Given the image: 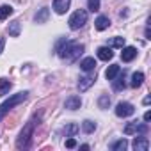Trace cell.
Returning <instances> with one entry per match:
<instances>
[{
    "instance_id": "cell-1",
    "label": "cell",
    "mask_w": 151,
    "mask_h": 151,
    "mask_svg": "<svg viewBox=\"0 0 151 151\" xmlns=\"http://www.w3.org/2000/svg\"><path fill=\"white\" fill-rule=\"evenodd\" d=\"M55 52L59 53V57L66 62H75L82 53H84V45L82 43H77L73 39H66V37H60L55 45Z\"/></svg>"
},
{
    "instance_id": "cell-2",
    "label": "cell",
    "mask_w": 151,
    "mask_h": 151,
    "mask_svg": "<svg viewBox=\"0 0 151 151\" xmlns=\"http://www.w3.org/2000/svg\"><path fill=\"white\" fill-rule=\"evenodd\" d=\"M39 121H41V116H34V117L23 126V130L20 132V135H18V139H16V149H29V147H30L32 137H34V130H36V126L39 124Z\"/></svg>"
},
{
    "instance_id": "cell-3",
    "label": "cell",
    "mask_w": 151,
    "mask_h": 151,
    "mask_svg": "<svg viewBox=\"0 0 151 151\" xmlns=\"http://www.w3.org/2000/svg\"><path fill=\"white\" fill-rule=\"evenodd\" d=\"M27 98H29V91H22V93H16V94L9 96V98H7L2 105H0V123H2V119L9 114V110H13L16 105L23 103Z\"/></svg>"
},
{
    "instance_id": "cell-4",
    "label": "cell",
    "mask_w": 151,
    "mask_h": 151,
    "mask_svg": "<svg viewBox=\"0 0 151 151\" xmlns=\"http://www.w3.org/2000/svg\"><path fill=\"white\" fill-rule=\"evenodd\" d=\"M87 11L86 9H77L71 16H69V20H68V25H69V29L71 30H78V29H82L86 23H87Z\"/></svg>"
},
{
    "instance_id": "cell-5",
    "label": "cell",
    "mask_w": 151,
    "mask_h": 151,
    "mask_svg": "<svg viewBox=\"0 0 151 151\" xmlns=\"http://www.w3.org/2000/svg\"><path fill=\"white\" fill-rule=\"evenodd\" d=\"M149 130L147 123H139V121H130L126 126H124V135H133V133H139V135H146Z\"/></svg>"
},
{
    "instance_id": "cell-6",
    "label": "cell",
    "mask_w": 151,
    "mask_h": 151,
    "mask_svg": "<svg viewBox=\"0 0 151 151\" xmlns=\"http://www.w3.org/2000/svg\"><path fill=\"white\" fill-rule=\"evenodd\" d=\"M135 114V107L130 101H119L116 105V116L117 117H130Z\"/></svg>"
},
{
    "instance_id": "cell-7",
    "label": "cell",
    "mask_w": 151,
    "mask_h": 151,
    "mask_svg": "<svg viewBox=\"0 0 151 151\" xmlns=\"http://www.w3.org/2000/svg\"><path fill=\"white\" fill-rule=\"evenodd\" d=\"M94 82H96V73H89V75H86V77H80V80H78V91L86 93L91 86H94Z\"/></svg>"
},
{
    "instance_id": "cell-8",
    "label": "cell",
    "mask_w": 151,
    "mask_h": 151,
    "mask_svg": "<svg viewBox=\"0 0 151 151\" xmlns=\"http://www.w3.org/2000/svg\"><path fill=\"white\" fill-rule=\"evenodd\" d=\"M80 107H82V98L77 96V94H71L64 101V109H68V110H78Z\"/></svg>"
},
{
    "instance_id": "cell-9",
    "label": "cell",
    "mask_w": 151,
    "mask_h": 151,
    "mask_svg": "<svg viewBox=\"0 0 151 151\" xmlns=\"http://www.w3.org/2000/svg\"><path fill=\"white\" fill-rule=\"evenodd\" d=\"M132 147H133L135 151H147V149H149V140H147V137H144V135L135 137L133 142H132Z\"/></svg>"
},
{
    "instance_id": "cell-10",
    "label": "cell",
    "mask_w": 151,
    "mask_h": 151,
    "mask_svg": "<svg viewBox=\"0 0 151 151\" xmlns=\"http://www.w3.org/2000/svg\"><path fill=\"white\" fill-rule=\"evenodd\" d=\"M121 60L123 62H132L135 57H137V48L135 46H123L121 48Z\"/></svg>"
},
{
    "instance_id": "cell-11",
    "label": "cell",
    "mask_w": 151,
    "mask_h": 151,
    "mask_svg": "<svg viewBox=\"0 0 151 151\" xmlns=\"http://www.w3.org/2000/svg\"><path fill=\"white\" fill-rule=\"evenodd\" d=\"M96 53H98V59H101V60H105V62L112 60V57H114V52H112L110 46H100V48L96 50Z\"/></svg>"
},
{
    "instance_id": "cell-12",
    "label": "cell",
    "mask_w": 151,
    "mask_h": 151,
    "mask_svg": "<svg viewBox=\"0 0 151 151\" xmlns=\"http://www.w3.org/2000/svg\"><path fill=\"white\" fill-rule=\"evenodd\" d=\"M69 4H71V0H53V11L57 14H64L69 9Z\"/></svg>"
},
{
    "instance_id": "cell-13",
    "label": "cell",
    "mask_w": 151,
    "mask_h": 151,
    "mask_svg": "<svg viewBox=\"0 0 151 151\" xmlns=\"http://www.w3.org/2000/svg\"><path fill=\"white\" fill-rule=\"evenodd\" d=\"M110 82H112V89L114 91H123L126 87V84H124V71H119L117 77L114 80H110Z\"/></svg>"
},
{
    "instance_id": "cell-14",
    "label": "cell",
    "mask_w": 151,
    "mask_h": 151,
    "mask_svg": "<svg viewBox=\"0 0 151 151\" xmlns=\"http://www.w3.org/2000/svg\"><path fill=\"white\" fill-rule=\"evenodd\" d=\"M48 18H50V7H41L34 16V22L36 23H46Z\"/></svg>"
},
{
    "instance_id": "cell-15",
    "label": "cell",
    "mask_w": 151,
    "mask_h": 151,
    "mask_svg": "<svg viewBox=\"0 0 151 151\" xmlns=\"http://www.w3.org/2000/svg\"><path fill=\"white\" fill-rule=\"evenodd\" d=\"M94 27H96V30H107L109 27H110V20H109V16H98L96 18V22H94Z\"/></svg>"
},
{
    "instance_id": "cell-16",
    "label": "cell",
    "mask_w": 151,
    "mask_h": 151,
    "mask_svg": "<svg viewBox=\"0 0 151 151\" xmlns=\"http://www.w3.org/2000/svg\"><path fill=\"white\" fill-rule=\"evenodd\" d=\"M142 82H144V73H142V71H135V73L132 75V82H130V86H132L133 89H137V87L142 86Z\"/></svg>"
},
{
    "instance_id": "cell-17",
    "label": "cell",
    "mask_w": 151,
    "mask_h": 151,
    "mask_svg": "<svg viewBox=\"0 0 151 151\" xmlns=\"http://www.w3.org/2000/svg\"><path fill=\"white\" fill-rule=\"evenodd\" d=\"M119 71H121V66H117V64L109 66L107 71H105V78H107V80H114V78L117 77V73H119Z\"/></svg>"
},
{
    "instance_id": "cell-18",
    "label": "cell",
    "mask_w": 151,
    "mask_h": 151,
    "mask_svg": "<svg viewBox=\"0 0 151 151\" xmlns=\"http://www.w3.org/2000/svg\"><path fill=\"white\" fill-rule=\"evenodd\" d=\"M78 130H80V126L77 124V123H68L66 126H64V135L66 137H75L78 133Z\"/></svg>"
},
{
    "instance_id": "cell-19",
    "label": "cell",
    "mask_w": 151,
    "mask_h": 151,
    "mask_svg": "<svg viewBox=\"0 0 151 151\" xmlns=\"http://www.w3.org/2000/svg\"><path fill=\"white\" fill-rule=\"evenodd\" d=\"M80 68L84 69V71H93L94 68H96V60H94V57H86L82 62H80Z\"/></svg>"
},
{
    "instance_id": "cell-20",
    "label": "cell",
    "mask_w": 151,
    "mask_h": 151,
    "mask_svg": "<svg viewBox=\"0 0 151 151\" xmlns=\"http://www.w3.org/2000/svg\"><path fill=\"white\" fill-rule=\"evenodd\" d=\"M20 32H22V23H20L18 20L11 22V23H9V36H11V37H18Z\"/></svg>"
},
{
    "instance_id": "cell-21",
    "label": "cell",
    "mask_w": 151,
    "mask_h": 151,
    "mask_svg": "<svg viewBox=\"0 0 151 151\" xmlns=\"http://www.w3.org/2000/svg\"><path fill=\"white\" fill-rule=\"evenodd\" d=\"M107 46H110V48H123V46H124V37L116 36V37H112V39H109Z\"/></svg>"
},
{
    "instance_id": "cell-22",
    "label": "cell",
    "mask_w": 151,
    "mask_h": 151,
    "mask_svg": "<svg viewBox=\"0 0 151 151\" xmlns=\"http://www.w3.org/2000/svg\"><path fill=\"white\" fill-rule=\"evenodd\" d=\"M128 147V140L126 139H119V140H116L114 144H110V149L112 151H124Z\"/></svg>"
},
{
    "instance_id": "cell-23",
    "label": "cell",
    "mask_w": 151,
    "mask_h": 151,
    "mask_svg": "<svg viewBox=\"0 0 151 151\" xmlns=\"http://www.w3.org/2000/svg\"><path fill=\"white\" fill-rule=\"evenodd\" d=\"M11 87H13V84L7 78H0V96H6L11 91Z\"/></svg>"
},
{
    "instance_id": "cell-24",
    "label": "cell",
    "mask_w": 151,
    "mask_h": 151,
    "mask_svg": "<svg viewBox=\"0 0 151 151\" xmlns=\"http://www.w3.org/2000/svg\"><path fill=\"white\" fill-rule=\"evenodd\" d=\"M94 130H96V123H94V121L86 119V121L82 123V132H84V133H87V135H89V133H93Z\"/></svg>"
},
{
    "instance_id": "cell-25",
    "label": "cell",
    "mask_w": 151,
    "mask_h": 151,
    "mask_svg": "<svg viewBox=\"0 0 151 151\" xmlns=\"http://www.w3.org/2000/svg\"><path fill=\"white\" fill-rule=\"evenodd\" d=\"M13 14V7L9 4H4V6H0V20H6Z\"/></svg>"
},
{
    "instance_id": "cell-26",
    "label": "cell",
    "mask_w": 151,
    "mask_h": 151,
    "mask_svg": "<svg viewBox=\"0 0 151 151\" xmlns=\"http://www.w3.org/2000/svg\"><path fill=\"white\" fill-rule=\"evenodd\" d=\"M98 107H100L101 110H107V109L110 107V98H109V94H101V96L98 98Z\"/></svg>"
},
{
    "instance_id": "cell-27",
    "label": "cell",
    "mask_w": 151,
    "mask_h": 151,
    "mask_svg": "<svg viewBox=\"0 0 151 151\" xmlns=\"http://www.w3.org/2000/svg\"><path fill=\"white\" fill-rule=\"evenodd\" d=\"M100 4H101V0H87V9L91 13H96L100 11Z\"/></svg>"
},
{
    "instance_id": "cell-28",
    "label": "cell",
    "mask_w": 151,
    "mask_h": 151,
    "mask_svg": "<svg viewBox=\"0 0 151 151\" xmlns=\"http://www.w3.org/2000/svg\"><path fill=\"white\" fill-rule=\"evenodd\" d=\"M66 147H68V149H73V147H77V140H75L73 137H69V139L66 140Z\"/></svg>"
},
{
    "instance_id": "cell-29",
    "label": "cell",
    "mask_w": 151,
    "mask_h": 151,
    "mask_svg": "<svg viewBox=\"0 0 151 151\" xmlns=\"http://www.w3.org/2000/svg\"><path fill=\"white\" fill-rule=\"evenodd\" d=\"M4 48H6V37H0V53L4 52Z\"/></svg>"
},
{
    "instance_id": "cell-30",
    "label": "cell",
    "mask_w": 151,
    "mask_h": 151,
    "mask_svg": "<svg viewBox=\"0 0 151 151\" xmlns=\"http://www.w3.org/2000/svg\"><path fill=\"white\" fill-rule=\"evenodd\" d=\"M144 34H146V39H151V29H149V25H146V30H144Z\"/></svg>"
},
{
    "instance_id": "cell-31",
    "label": "cell",
    "mask_w": 151,
    "mask_h": 151,
    "mask_svg": "<svg viewBox=\"0 0 151 151\" xmlns=\"http://www.w3.org/2000/svg\"><path fill=\"white\" fill-rule=\"evenodd\" d=\"M144 121H146V123H149V121H151V112H149V110L144 114Z\"/></svg>"
},
{
    "instance_id": "cell-32",
    "label": "cell",
    "mask_w": 151,
    "mask_h": 151,
    "mask_svg": "<svg viewBox=\"0 0 151 151\" xmlns=\"http://www.w3.org/2000/svg\"><path fill=\"white\" fill-rule=\"evenodd\" d=\"M149 101H151V98H149V96H146V98L142 100V103H144V105H149Z\"/></svg>"
},
{
    "instance_id": "cell-33",
    "label": "cell",
    "mask_w": 151,
    "mask_h": 151,
    "mask_svg": "<svg viewBox=\"0 0 151 151\" xmlns=\"http://www.w3.org/2000/svg\"><path fill=\"white\" fill-rule=\"evenodd\" d=\"M80 149H84V151H87V149H89V144H82V146H80Z\"/></svg>"
}]
</instances>
